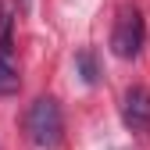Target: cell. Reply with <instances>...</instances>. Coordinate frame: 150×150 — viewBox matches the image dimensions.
I'll use <instances>...</instances> for the list:
<instances>
[{
    "instance_id": "obj_1",
    "label": "cell",
    "mask_w": 150,
    "mask_h": 150,
    "mask_svg": "<svg viewBox=\"0 0 150 150\" xmlns=\"http://www.w3.org/2000/svg\"><path fill=\"white\" fill-rule=\"evenodd\" d=\"M25 132L36 146L54 150L64 136V118H61V104L54 97H36L25 111Z\"/></svg>"
},
{
    "instance_id": "obj_3",
    "label": "cell",
    "mask_w": 150,
    "mask_h": 150,
    "mask_svg": "<svg viewBox=\"0 0 150 150\" xmlns=\"http://www.w3.org/2000/svg\"><path fill=\"white\" fill-rule=\"evenodd\" d=\"M122 122L139 136H150V89L129 86L122 93Z\"/></svg>"
},
{
    "instance_id": "obj_2",
    "label": "cell",
    "mask_w": 150,
    "mask_h": 150,
    "mask_svg": "<svg viewBox=\"0 0 150 150\" xmlns=\"http://www.w3.org/2000/svg\"><path fill=\"white\" fill-rule=\"evenodd\" d=\"M143 40H146L143 14H139L136 7H129V4L118 7V14H115V29H111V50H115V57H122V61L139 57Z\"/></svg>"
},
{
    "instance_id": "obj_4",
    "label": "cell",
    "mask_w": 150,
    "mask_h": 150,
    "mask_svg": "<svg viewBox=\"0 0 150 150\" xmlns=\"http://www.w3.org/2000/svg\"><path fill=\"white\" fill-rule=\"evenodd\" d=\"M11 93H18V75L7 64V57H0V97H11Z\"/></svg>"
},
{
    "instance_id": "obj_5",
    "label": "cell",
    "mask_w": 150,
    "mask_h": 150,
    "mask_svg": "<svg viewBox=\"0 0 150 150\" xmlns=\"http://www.w3.org/2000/svg\"><path fill=\"white\" fill-rule=\"evenodd\" d=\"M75 64H79V71H82V79H86V82H97V61H93V54H89V50H82L79 57H75Z\"/></svg>"
}]
</instances>
